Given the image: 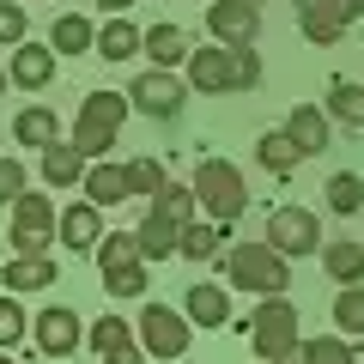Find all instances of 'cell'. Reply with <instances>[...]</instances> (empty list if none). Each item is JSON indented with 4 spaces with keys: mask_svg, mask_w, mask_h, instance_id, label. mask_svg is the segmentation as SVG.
<instances>
[{
    "mask_svg": "<svg viewBox=\"0 0 364 364\" xmlns=\"http://www.w3.org/2000/svg\"><path fill=\"white\" fill-rule=\"evenodd\" d=\"M195 219V188H182V182H164L152 195V207H146V219H140V261H164V255H176V237H182V225Z\"/></svg>",
    "mask_w": 364,
    "mask_h": 364,
    "instance_id": "1",
    "label": "cell"
},
{
    "mask_svg": "<svg viewBox=\"0 0 364 364\" xmlns=\"http://www.w3.org/2000/svg\"><path fill=\"white\" fill-rule=\"evenodd\" d=\"M188 85L195 91H255L261 85V55L249 49H188Z\"/></svg>",
    "mask_w": 364,
    "mask_h": 364,
    "instance_id": "2",
    "label": "cell"
},
{
    "mask_svg": "<svg viewBox=\"0 0 364 364\" xmlns=\"http://www.w3.org/2000/svg\"><path fill=\"white\" fill-rule=\"evenodd\" d=\"M195 207H207V219L213 225H231V219H243V207H249V188H243V170L231 164V158H200V170H195Z\"/></svg>",
    "mask_w": 364,
    "mask_h": 364,
    "instance_id": "3",
    "label": "cell"
},
{
    "mask_svg": "<svg viewBox=\"0 0 364 364\" xmlns=\"http://www.w3.org/2000/svg\"><path fill=\"white\" fill-rule=\"evenodd\" d=\"M225 279H231V291L279 298V291L291 286V267H286V255H279L273 243H237L231 255H225Z\"/></svg>",
    "mask_w": 364,
    "mask_h": 364,
    "instance_id": "4",
    "label": "cell"
},
{
    "mask_svg": "<svg viewBox=\"0 0 364 364\" xmlns=\"http://www.w3.org/2000/svg\"><path fill=\"white\" fill-rule=\"evenodd\" d=\"M122 122H128V91H91L79 104V122H73V146L85 158H104L116 146Z\"/></svg>",
    "mask_w": 364,
    "mask_h": 364,
    "instance_id": "5",
    "label": "cell"
},
{
    "mask_svg": "<svg viewBox=\"0 0 364 364\" xmlns=\"http://www.w3.org/2000/svg\"><path fill=\"white\" fill-rule=\"evenodd\" d=\"M243 334H249V346H255L261 358L279 364V358L304 340V322H298V310L286 304V291H279V298H261V304H255V316L243 322Z\"/></svg>",
    "mask_w": 364,
    "mask_h": 364,
    "instance_id": "6",
    "label": "cell"
},
{
    "mask_svg": "<svg viewBox=\"0 0 364 364\" xmlns=\"http://www.w3.org/2000/svg\"><path fill=\"white\" fill-rule=\"evenodd\" d=\"M182 97H188V85H182L170 67H152V73H140L128 85V109H140V116H152V122L182 116Z\"/></svg>",
    "mask_w": 364,
    "mask_h": 364,
    "instance_id": "7",
    "label": "cell"
},
{
    "mask_svg": "<svg viewBox=\"0 0 364 364\" xmlns=\"http://www.w3.org/2000/svg\"><path fill=\"white\" fill-rule=\"evenodd\" d=\"M49 243H55L49 195H18L13 200V255H49Z\"/></svg>",
    "mask_w": 364,
    "mask_h": 364,
    "instance_id": "8",
    "label": "cell"
},
{
    "mask_svg": "<svg viewBox=\"0 0 364 364\" xmlns=\"http://www.w3.org/2000/svg\"><path fill=\"white\" fill-rule=\"evenodd\" d=\"M267 243L279 249V255H310V249H322V219H316L310 207H279L267 219Z\"/></svg>",
    "mask_w": 364,
    "mask_h": 364,
    "instance_id": "9",
    "label": "cell"
},
{
    "mask_svg": "<svg viewBox=\"0 0 364 364\" xmlns=\"http://www.w3.org/2000/svg\"><path fill=\"white\" fill-rule=\"evenodd\" d=\"M134 334H140V346L152 352V358H182V352H188V316L164 310V304H146Z\"/></svg>",
    "mask_w": 364,
    "mask_h": 364,
    "instance_id": "10",
    "label": "cell"
},
{
    "mask_svg": "<svg viewBox=\"0 0 364 364\" xmlns=\"http://www.w3.org/2000/svg\"><path fill=\"white\" fill-rule=\"evenodd\" d=\"M291 6H298V25L310 43H340L346 25L364 13V0H291Z\"/></svg>",
    "mask_w": 364,
    "mask_h": 364,
    "instance_id": "11",
    "label": "cell"
},
{
    "mask_svg": "<svg viewBox=\"0 0 364 364\" xmlns=\"http://www.w3.org/2000/svg\"><path fill=\"white\" fill-rule=\"evenodd\" d=\"M31 334H37V352H49V358H67V352L85 346V322H79L67 304H49V310L31 322Z\"/></svg>",
    "mask_w": 364,
    "mask_h": 364,
    "instance_id": "12",
    "label": "cell"
},
{
    "mask_svg": "<svg viewBox=\"0 0 364 364\" xmlns=\"http://www.w3.org/2000/svg\"><path fill=\"white\" fill-rule=\"evenodd\" d=\"M207 31L225 43V49H249L261 31V6H243V0H213L207 6Z\"/></svg>",
    "mask_w": 364,
    "mask_h": 364,
    "instance_id": "13",
    "label": "cell"
},
{
    "mask_svg": "<svg viewBox=\"0 0 364 364\" xmlns=\"http://www.w3.org/2000/svg\"><path fill=\"white\" fill-rule=\"evenodd\" d=\"M91 352L104 364H146V352H140V340H134V328L122 322V316H104V322L91 328V340H85Z\"/></svg>",
    "mask_w": 364,
    "mask_h": 364,
    "instance_id": "14",
    "label": "cell"
},
{
    "mask_svg": "<svg viewBox=\"0 0 364 364\" xmlns=\"http://www.w3.org/2000/svg\"><path fill=\"white\" fill-rule=\"evenodd\" d=\"M55 237H61L67 249H97V237H104V207H91V200L67 207L61 219H55Z\"/></svg>",
    "mask_w": 364,
    "mask_h": 364,
    "instance_id": "15",
    "label": "cell"
},
{
    "mask_svg": "<svg viewBox=\"0 0 364 364\" xmlns=\"http://www.w3.org/2000/svg\"><path fill=\"white\" fill-rule=\"evenodd\" d=\"M49 79H55V49H43V43H18V49H13V85L43 91Z\"/></svg>",
    "mask_w": 364,
    "mask_h": 364,
    "instance_id": "16",
    "label": "cell"
},
{
    "mask_svg": "<svg viewBox=\"0 0 364 364\" xmlns=\"http://www.w3.org/2000/svg\"><path fill=\"white\" fill-rule=\"evenodd\" d=\"M85 164H91V158L79 152L73 140H67V146H61V140L43 146V182H49V188H73V182L85 176Z\"/></svg>",
    "mask_w": 364,
    "mask_h": 364,
    "instance_id": "17",
    "label": "cell"
},
{
    "mask_svg": "<svg viewBox=\"0 0 364 364\" xmlns=\"http://www.w3.org/2000/svg\"><path fill=\"white\" fill-rule=\"evenodd\" d=\"M85 200L91 207H116V200H128V170L122 164H85Z\"/></svg>",
    "mask_w": 364,
    "mask_h": 364,
    "instance_id": "18",
    "label": "cell"
},
{
    "mask_svg": "<svg viewBox=\"0 0 364 364\" xmlns=\"http://www.w3.org/2000/svg\"><path fill=\"white\" fill-rule=\"evenodd\" d=\"M140 49L152 55V67H176V61H188V31L182 25H152V31H140Z\"/></svg>",
    "mask_w": 364,
    "mask_h": 364,
    "instance_id": "19",
    "label": "cell"
},
{
    "mask_svg": "<svg viewBox=\"0 0 364 364\" xmlns=\"http://www.w3.org/2000/svg\"><path fill=\"white\" fill-rule=\"evenodd\" d=\"M286 134H291V146H298L304 158H316V152H328V116H322V109H310V104H298V109H291V122H286Z\"/></svg>",
    "mask_w": 364,
    "mask_h": 364,
    "instance_id": "20",
    "label": "cell"
},
{
    "mask_svg": "<svg viewBox=\"0 0 364 364\" xmlns=\"http://www.w3.org/2000/svg\"><path fill=\"white\" fill-rule=\"evenodd\" d=\"M255 164H261V170H273V176H291V170L304 164V152L291 146V134H286V128H273V134H261V140H255Z\"/></svg>",
    "mask_w": 364,
    "mask_h": 364,
    "instance_id": "21",
    "label": "cell"
},
{
    "mask_svg": "<svg viewBox=\"0 0 364 364\" xmlns=\"http://www.w3.org/2000/svg\"><path fill=\"white\" fill-rule=\"evenodd\" d=\"M0 279H6V291H43V286H55V261L49 255H13Z\"/></svg>",
    "mask_w": 364,
    "mask_h": 364,
    "instance_id": "22",
    "label": "cell"
},
{
    "mask_svg": "<svg viewBox=\"0 0 364 364\" xmlns=\"http://www.w3.org/2000/svg\"><path fill=\"white\" fill-rule=\"evenodd\" d=\"M91 55H104V61H128V55H140V31L116 13L104 31H97V37H91Z\"/></svg>",
    "mask_w": 364,
    "mask_h": 364,
    "instance_id": "23",
    "label": "cell"
},
{
    "mask_svg": "<svg viewBox=\"0 0 364 364\" xmlns=\"http://www.w3.org/2000/svg\"><path fill=\"white\" fill-rule=\"evenodd\" d=\"M188 322L225 328V322H231V291H219V286H188Z\"/></svg>",
    "mask_w": 364,
    "mask_h": 364,
    "instance_id": "24",
    "label": "cell"
},
{
    "mask_svg": "<svg viewBox=\"0 0 364 364\" xmlns=\"http://www.w3.org/2000/svg\"><path fill=\"white\" fill-rule=\"evenodd\" d=\"M219 243H225V225H200V219H188L182 225V237H176V255H188V261H213L219 255Z\"/></svg>",
    "mask_w": 364,
    "mask_h": 364,
    "instance_id": "25",
    "label": "cell"
},
{
    "mask_svg": "<svg viewBox=\"0 0 364 364\" xmlns=\"http://www.w3.org/2000/svg\"><path fill=\"white\" fill-rule=\"evenodd\" d=\"M13 140H18V146H55V140H61V122H55V109L31 104L25 116L13 122Z\"/></svg>",
    "mask_w": 364,
    "mask_h": 364,
    "instance_id": "26",
    "label": "cell"
},
{
    "mask_svg": "<svg viewBox=\"0 0 364 364\" xmlns=\"http://www.w3.org/2000/svg\"><path fill=\"white\" fill-rule=\"evenodd\" d=\"M322 267L334 273L340 286H358V279H364V249L352 243V237H346V243H322Z\"/></svg>",
    "mask_w": 364,
    "mask_h": 364,
    "instance_id": "27",
    "label": "cell"
},
{
    "mask_svg": "<svg viewBox=\"0 0 364 364\" xmlns=\"http://www.w3.org/2000/svg\"><path fill=\"white\" fill-rule=\"evenodd\" d=\"M322 116L346 122V128H364V85H352V79H334V91H328V109Z\"/></svg>",
    "mask_w": 364,
    "mask_h": 364,
    "instance_id": "28",
    "label": "cell"
},
{
    "mask_svg": "<svg viewBox=\"0 0 364 364\" xmlns=\"http://www.w3.org/2000/svg\"><path fill=\"white\" fill-rule=\"evenodd\" d=\"M91 18H79V13H61L55 18V31H49V49H61V55H85L91 49Z\"/></svg>",
    "mask_w": 364,
    "mask_h": 364,
    "instance_id": "29",
    "label": "cell"
},
{
    "mask_svg": "<svg viewBox=\"0 0 364 364\" xmlns=\"http://www.w3.org/2000/svg\"><path fill=\"white\" fill-rule=\"evenodd\" d=\"M140 261V237L134 231H109V237H97V267H134Z\"/></svg>",
    "mask_w": 364,
    "mask_h": 364,
    "instance_id": "30",
    "label": "cell"
},
{
    "mask_svg": "<svg viewBox=\"0 0 364 364\" xmlns=\"http://www.w3.org/2000/svg\"><path fill=\"white\" fill-rule=\"evenodd\" d=\"M334 328H340V334H364V279L334 298Z\"/></svg>",
    "mask_w": 364,
    "mask_h": 364,
    "instance_id": "31",
    "label": "cell"
},
{
    "mask_svg": "<svg viewBox=\"0 0 364 364\" xmlns=\"http://www.w3.org/2000/svg\"><path fill=\"white\" fill-rule=\"evenodd\" d=\"M328 207H334V213H346V219H352V213L364 207V182L352 176V170H340V176H328Z\"/></svg>",
    "mask_w": 364,
    "mask_h": 364,
    "instance_id": "32",
    "label": "cell"
},
{
    "mask_svg": "<svg viewBox=\"0 0 364 364\" xmlns=\"http://www.w3.org/2000/svg\"><path fill=\"white\" fill-rule=\"evenodd\" d=\"M122 170H128V200H134V195H158V188L170 182L158 158H134V164H122Z\"/></svg>",
    "mask_w": 364,
    "mask_h": 364,
    "instance_id": "33",
    "label": "cell"
},
{
    "mask_svg": "<svg viewBox=\"0 0 364 364\" xmlns=\"http://www.w3.org/2000/svg\"><path fill=\"white\" fill-rule=\"evenodd\" d=\"M304 364H352V346L346 340H298Z\"/></svg>",
    "mask_w": 364,
    "mask_h": 364,
    "instance_id": "34",
    "label": "cell"
},
{
    "mask_svg": "<svg viewBox=\"0 0 364 364\" xmlns=\"http://www.w3.org/2000/svg\"><path fill=\"white\" fill-rule=\"evenodd\" d=\"M25 334H31V316L18 310V291H13V298H0V346H13Z\"/></svg>",
    "mask_w": 364,
    "mask_h": 364,
    "instance_id": "35",
    "label": "cell"
},
{
    "mask_svg": "<svg viewBox=\"0 0 364 364\" xmlns=\"http://www.w3.org/2000/svg\"><path fill=\"white\" fill-rule=\"evenodd\" d=\"M104 286L116 291V298H140V291H146V261H134V267H109Z\"/></svg>",
    "mask_w": 364,
    "mask_h": 364,
    "instance_id": "36",
    "label": "cell"
},
{
    "mask_svg": "<svg viewBox=\"0 0 364 364\" xmlns=\"http://www.w3.org/2000/svg\"><path fill=\"white\" fill-rule=\"evenodd\" d=\"M18 43H25V6L0 0V49H18Z\"/></svg>",
    "mask_w": 364,
    "mask_h": 364,
    "instance_id": "37",
    "label": "cell"
},
{
    "mask_svg": "<svg viewBox=\"0 0 364 364\" xmlns=\"http://www.w3.org/2000/svg\"><path fill=\"white\" fill-rule=\"evenodd\" d=\"M18 195H25V164L18 158H0V207L18 200Z\"/></svg>",
    "mask_w": 364,
    "mask_h": 364,
    "instance_id": "38",
    "label": "cell"
},
{
    "mask_svg": "<svg viewBox=\"0 0 364 364\" xmlns=\"http://www.w3.org/2000/svg\"><path fill=\"white\" fill-rule=\"evenodd\" d=\"M97 6H104V13H128L134 0H97Z\"/></svg>",
    "mask_w": 364,
    "mask_h": 364,
    "instance_id": "39",
    "label": "cell"
},
{
    "mask_svg": "<svg viewBox=\"0 0 364 364\" xmlns=\"http://www.w3.org/2000/svg\"><path fill=\"white\" fill-rule=\"evenodd\" d=\"M279 364H304V352H298V346H291V352H286V358H279Z\"/></svg>",
    "mask_w": 364,
    "mask_h": 364,
    "instance_id": "40",
    "label": "cell"
},
{
    "mask_svg": "<svg viewBox=\"0 0 364 364\" xmlns=\"http://www.w3.org/2000/svg\"><path fill=\"white\" fill-rule=\"evenodd\" d=\"M352 364H364V340H358V346H352Z\"/></svg>",
    "mask_w": 364,
    "mask_h": 364,
    "instance_id": "41",
    "label": "cell"
},
{
    "mask_svg": "<svg viewBox=\"0 0 364 364\" xmlns=\"http://www.w3.org/2000/svg\"><path fill=\"white\" fill-rule=\"evenodd\" d=\"M0 91H6V67H0Z\"/></svg>",
    "mask_w": 364,
    "mask_h": 364,
    "instance_id": "42",
    "label": "cell"
},
{
    "mask_svg": "<svg viewBox=\"0 0 364 364\" xmlns=\"http://www.w3.org/2000/svg\"><path fill=\"white\" fill-rule=\"evenodd\" d=\"M243 6H261V0H243Z\"/></svg>",
    "mask_w": 364,
    "mask_h": 364,
    "instance_id": "43",
    "label": "cell"
},
{
    "mask_svg": "<svg viewBox=\"0 0 364 364\" xmlns=\"http://www.w3.org/2000/svg\"><path fill=\"white\" fill-rule=\"evenodd\" d=\"M0 364H13V358H6V352H0Z\"/></svg>",
    "mask_w": 364,
    "mask_h": 364,
    "instance_id": "44",
    "label": "cell"
}]
</instances>
